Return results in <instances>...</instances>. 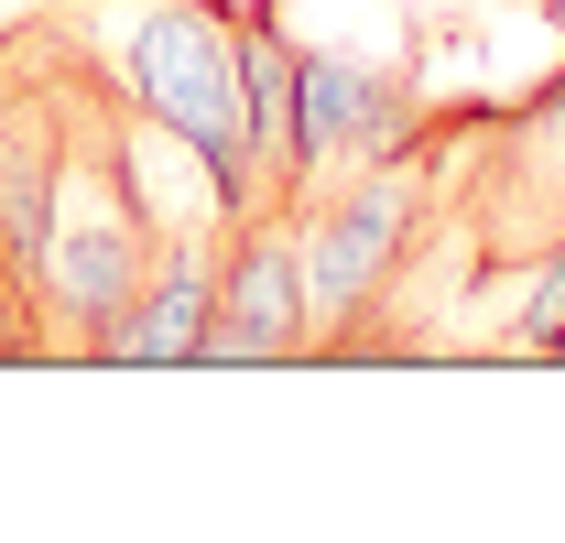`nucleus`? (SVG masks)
<instances>
[{
	"label": "nucleus",
	"instance_id": "f257e3e1",
	"mask_svg": "<svg viewBox=\"0 0 565 543\" xmlns=\"http://www.w3.org/2000/svg\"><path fill=\"white\" fill-rule=\"evenodd\" d=\"M174 239V217L152 206L131 152V98L98 66H76V120H66V174H55V217H44V327L55 359H98L109 327L131 316Z\"/></svg>",
	"mask_w": 565,
	"mask_h": 543
},
{
	"label": "nucleus",
	"instance_id": "f03ea898",
	"mask_svg": "<svg viewBox=\"0 0 565 543\" xmlns=\"http://www.w3.org/2000/svg\"><path fill=\"white\" fill-rule=\"evenodd\" d=\"M131 120L196 152L207 228L250 217V131H239V0H141L120 44Z\"/></svg>",
	"mask_w": 565,
	"mask_h": 543
},
{
	"label": "nucleus",
	"instance_id": "7ed1b4c3",
	"mask_svg": "<svg viewBox=\"0 0 565 543\" xmlns=\"http://www.w3.org/2000/svg\"><path fill=\"white\" fill-rule=\"evenodd\" d=\"M316 348L305 294V228L294 206H250L217 228V305H207V370H294Z\"/></svg>",
	"mask_w": 565,
	"mask_h": 543
},
{
	"label": "nucleus",
	"instance_id": "20e7f679",
	"mask_svg": "<svg viewBox=\"0 0 565 543\" xmlns=\"http://www.w3.org/2000/svg\"><path fill=\"white\" fill-rule=\"evenodd\" d=\"M414 131H424L414 76L349 66V55H305V87H294V206L349 185L359 163H381V152H403Z\"/></svg>",
	"mask_w": 565,
	"mask_h": 543
},
{
	"label": "nucleus",
	"instance_id": "39448f33",
	"mask_svg": "<svg viewBox=\"0 0 565 543\" xmlns=\"http://www.w3.org/2000/svg\"><path fill=\"white\" fill-rule=\"evenodd\" d=\"M207 305H217V228H185L163 239L152 283L131 294V316L109 327L98 370H207Z\"/></svg>",
	"mask_w": 565,
	"mask_h": 543
}]
</instances>
